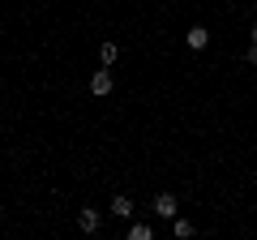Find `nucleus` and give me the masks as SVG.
<instances>
[{"label":"nucleus","mask_w":257,"mask_h":240,"mask_svg":"<svg viewBox=\"0 0 257 240\" xmlns=\"http://www.w3.org/2000/svg\"><path fill=\"white\" fill-rule=\"evenodd\" d=\"M244 60H248V65H257V43H248V52H244Z\"/></svg>","instance_id":"9"},{"label":"nucleus","mask_w":257,"mask_h":240,"mask_svg":"<svg viewBox=\"0 0 257 240\" xmlns=\"http://www.w3.org/2000/svg\"><path fill=\"white\" fill-rule=\"evenodd\" d=\"M184 43H189V52H202V47L210 43V30H206V26H193L189 35H184Z\"/></svg>","instance_id":"3"},{"label":"nucleus","mask_w":257,"mask_h":240,"mask_svg":"<svg viewBox=\"0 0 257 240\" xmlns=\"http://www.w3.org/2000/svg\"><path fill=\"white\" fill-rule=\"evenodd\" d=\"M111 214H116V219H128V214H133V202H128V197H116V202H111Z\"/></svg>","instance_id":"6"},{"label":"nucleus","mask_w":257,"mask_h":240,"mask_svg":"<svg viewBox=\"0 0 257 240\" xmlns=\"http://www.w3.org/2000/svg\"><path fill=\"white\" fill-rule=\"evenodd\" d=\"M253 43H257V26H253Z\"/></svg>","instance_id":"10"},{"label":"nucleus","mask_w":257,"mask_h":240,"mask_svg":"<svg viewBox=\"0 0 257 240\" xmlns=\"http://www.w3.org/2000/svg\"><path fill=\"white\" fill-rule=\"evenodd\" d=\"M128 240H155V231H150L146 223H133V227H128Z\"/></svg>","instance_id":"7"},{"label":"nucleus","mask_w":257,"mask_h":240,"mask_svg":"<svg viewBox=\"0 0 257 240\" xmlns=\"http://www.w3.org/2000/svg\"><path fill=\"white\" fill-rule=\"evenodd\" d=\"M77 227H82L86 236H94V231H99V210H94V206H82V210H77Z\"/></svg>","instance_id":"2"},{"label":"nucleus","mask_w":257,"mask_h":240,"mask_svg":"<svg viewBox=\"0 0 257 240\" xmlns=\"http://www.w3.org/2000/svg\"><path fill=\"white\" fill-rule=\"evenodd\" d=\"M172 236H176V240L193 236V223H189V219H180V214H176V219H172Z\"/></svg>","instance_id":"5"},{"label":"nucleus","mask_w":257,"mask_h":240,"mask_svg":"<svg viewBox=\"0 0 257 240\" xmlns=\"http://www.w3.org/2000/svg\"><path fill=\"white\" fill-rule=\"evenodd\" d=\"M90 90L99 94V99H103V94H111V69H103V73L90 77Z\"/></svg>","instance_id":"4"},{"label":"nucleus","mask_w":257,"mask_h":240,"mask_svg":"<svg viewBox=\"0 0 257 240\" xmlns=\"http://www.w3.org/2000/svg\"><path fill=\"white\" fill-rule=\"evenodd\" d=\"M99 56H103V65L111 69V65H116V56H120V47H116V43H103V47H99Z\"/></svg>","instance_id":"8"},{"label":"nucleus","mask_w":257,"mask_h":240,"mask_svg":"<svg viewBox=\"0 0 257 240\" xmlns=\"http://www.w3.org/2000/svg\"><path fill=\"white\" fill-rule=\"evenodd\" d=\"M155 214H159V219H176V214H180L176 193H159V197H155Z\"/></svg>","instance_id":"1"}]
</instances>
